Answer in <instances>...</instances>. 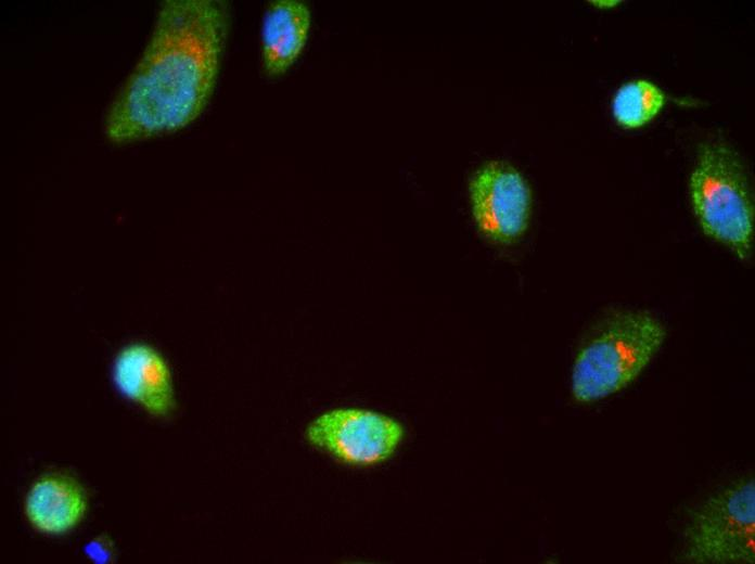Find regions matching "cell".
I'll list each match as a JSON object with an SVG mask.
<instances>
[{
  "label": "cell",
  "mask_w": 755,
  "mask_h": 564,
  "mask_svg": "<svg viewBox=\"0 0 755 564\" xmlns=\"http://www.w3.org/2000/svg\"><path fill=\"white\" fill-rule=\"evenodd\" d=\"M230 26L228 1H163L141 54L105 110V140L130 145L197 120L215 92Z\"/></svg>",
  "instance_id": "6da1fadb"
},
{
  "label": "cell",
  "mask_w": 755,
  "mask_h": 564,
  "mask_svg": "<svg viewBox=\"0 0 755 564\" xmlns=\"http://www.w3.org/2000/svg\"><path fill=\"white\" fill-rule=\"evenodd\" d=\"M665 338L664 323L649 311L626 308L607 313L574 359V398L593 402L626 388L649 366Z\"/></svg>",
  "instance_id": "7a4b0ae2"
},
{
  "label": "cell",
  "mask_w": 755,
  "mask_h": 564,
  "mask_svg": "<svg viewBox=\"0 0 755 564\" xmlns=\"http://www.w3.org/2000/svg\"><path fill=\"white\" fill-rule=\"evenodd\" d=\"M689 193L703 232L748 261L754 246V197L745 164L722 141L704 143L693 166Z\"/></svg>",
  "instance_id": "3957f363"
},
{
  "label": "cell",
  "mask_w": 755,
  "mask_h": 564,
  "mask_svg": "<svg viewBox=\"0 0 755 564\" xmlns=\"http://www.w3.org/2000/svg\"><path fill=\"white\" fill-rule=\"evenodd\" d=\"M679 559L692 564L755 562L754 477L731 482L692 511Z\"/></svg>",
  "instance_id": "277c9868"
},
{
  "label": "cell",
  "mask_w": 755,
  "mask_h": 564,
  "mask_svg": "<svg viewBox=\"0 0 755 564\" xmlns=\"http://www.w3.org/2000/svg\"><path fill=\"white\" fill-rule=\"evenodd\" d=\"M404 434L397 420L359 408L330 410L311 421L305 432L311 446L353 466L386 461L398 448Z\"/></svg>",
  "instance_id": "5b68a950"
},
{
  "label": "cell",
  "mask_w": 755,
  "mask_h": 564,
  "mask_svg": "<svg viewBox=\"0 0 755 564\" xmlns=\"http://www.w3.org/2000/svg\"><path fill=\"white\" fill-rule=\"evenodd\" d=\"M470 201L475 223L488 240L510 244L525 233L532 192L512 165L492 161L482 166L471 179Z\"/></svg>",
  "instance_id": "8992f818"
},
{
  "label": "cell",
  "mask_w": 755,
  "mask_h": 564,
  "mask_svg": "<svg viewBox=\"0 0 755 564\" xmlns=\"http://www.w3.org/2000/svg\"><path fill=\"white\" fill-rule=\"evenodd\" d=\"M112 377L117 390L150 414L165 416L175 407L170 370L152 346L133 343L115 357Z\"/></svg>",
  "instance_id": "52a82bcc"
},
{
  "label": "cell",
  "mask_w": 755,
  "mask_h": 564,
  "mask_svg": "<svg viewBox=\"0 0 755 564\" xmlns=\"http://www.w3.org/2000/svg\"><path fill=\"white\" fill-rule=\"evenodd\" d=\"M311 24V11L304 1L268 3L259 31L260 66L267 78L282 77L296 64L308 43Z\"/></svg>",
  "instance_id": "ba28073f"
},
{
  "label": "cell",
  "mask_w": 755,
  "mask_h": 564,
  "mask_svg": "<svg viewBox=\"0 0 755 564\" xmlns=\"http://www.w3.org/2000/svg\"><path fill=\"white\" fill-rule=\"evenodd\" d=\"M86 505L85 493L75 480L63 475H49L33 485L25 511L30 524L39 531L61 534L82 518Z\"/></svg>",
  "instance_id": "9c48e42d"
},
{
  "label": "cell",
  "mask_w": 755,
  "mask_h": 564,
  "mask_svg": "<svg viewBox=\"0 0 755 564\" xmlns=\"http://www.w3.org/2000/svg\"><path fill=\"white\" fill-rule=\"evenodd\" d=\"M665 95L654 84L638 79L623 85L615 93L612 113L625 128H637L652 120L662 110Z\"/></svg>",
  "instance_id": "30bf717a"
},
{
  "label": "cell",
  "mask_w": 755,
  "mask_h": 564,
  "mask_svg": "<svg viewBox=\"0 0 755 564\" xmlns=\"http://www.w3.org/2000/svg\"><path fill=\"white\" fill-rule=\"evenodd\" d=\"M85 550L88 556L97 563H107L113 559L114 555V544L105 535L99 536L91 540L86 546Z\"/></svg>",
  "instance_id": "8fae6325"
},
{
  "label": "cell",
  "mask_w": 755,
  "mask_h": 564,
  "mask_svg": "<svg viewBox=\"0 0 755 564\" xmlns=\"http://www.w3.org/2000/svg\"><path fill=\"white\" fill-rule=\"evenodd\" d=\"M594 2L600 3L601 4L600 7H614L617 3H619V1H594Z\"/></svg>",
  "instance_id": "7c38bea8"
}]
</instances>
